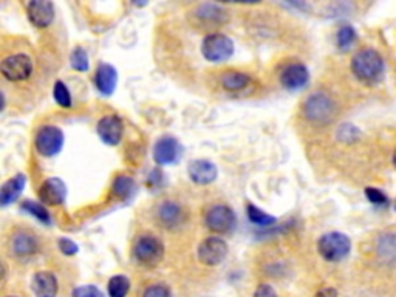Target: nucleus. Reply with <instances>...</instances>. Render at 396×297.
<instances>
[{"instance_id": "f257e3e1", "label": "nucleus", "mask_w": 396, "mask_h": 297, "mask_svg": "<svg viewBox=\"0 0 396 297\" xmlns=\"http://www.w3.org/2000/svg\"><path fill=\"white\" fill-rule=\"evenodd\" d=\"M187 21L198 31H212L223 27L229 21V11L216 2H203L187 12Z\"/></svg>"}, {"instance_id": "f03ea898", "label": "nucleus", "mask_w": 396, "mask_h": 297, "mask_svg": "<svg viewBox=\"0 0 396 297\" xmlns=\"http://www.w3.org/2000/svg\"><path fill=\"white\" fill-rule=\"evenodd\" d=\"M336 102L326 92H314L302 104L303 118L314 126H327L336 118Z\"/></svg>"}, {"instance_id": "7ed1b4c3", "label": "nucleus", "mask_w": 396, "mask_h": 297, "mask_svg": "<svg viewBox=\"0 0 396 297\" xmlns=\"http://www.w3.org/2000/svg\"><path fill=\"white\" fill-rule=\"evenodd\" d=\"M352 72L364 82H373L381 77L382 72H384V62H382V57L378 51L364 48L353 56Z\"/></svg>"}, {"instance_id": "20e7f679", "label": "nucleus", "mask_w": 396, "mask_h": 297, "mask_svg": "<svg viewBox=\"0 0 396 297\" xmlns=\"http://www.w3.org/2000/svg\"><path fill=\"white\" fill-rule=\"evenodd\" d=\"M132 254L133 259L142 267L153 268L163 260L164 247L160 238L153 234H141L133 243Z\"/></svg>"}, {"instance_id": "39448f33", "label": "nucleus", "mask_w": 396, "mask_h": 297, "mask_svg": "<svg viewBox=\"0 0 396 297\" xmlns=\"http://www.w3.org/2000/svg\"><path fill=\"white\" fill-rule=\"evenodd\" d=\"M352 249L350 238L342 232H328L317 242V251L327 262H341L346 259Z\"/></svg>"}, {"instance_id": "423d86ee", "label": "nucleus", "mask_w": 396, "mask_h": 297, "mask_svg": "<svg viewBox=\"0 0 396 297\" xmlns=\"http://www.w3.org/2000/svg\"><path fill=\"white\" fill-rule=\"evenodd\" d=\"M201 53H203L205 59L209 62H225L234 55V42L226 35L209 33L201 44Z\"/></svg>"}, {"instance_id": "0eeeda50", "label": "nucleus", "mask_w": 396, "mask_h": 297, "mask_svg": "<svg viewBox=\"0 0 396 297\" xmlns=\"http://www.w3.org/2000/svg\"><path fill=\"white\" fill-rule=\"evenodd\" d=\"M0 72L11 82H23L33 73V61L23 53L6 56L0 64Z\"/></svg>"}, {"instance_id": "6e6552de", "label": "nucleus", "mask_w": 396, "mask_h": 297, "mask_svg": "<svg viewBox=\"0 0 396 297\" xmlns=\"http://www.w3.org/2000/svg\"><path fill=\"white\" fill-rule=\"evenodd\" d=\"M205 224L214 234H228L236 226V214L226 204H214L205 214Z\"/></svg>"}, {"instance_id": "1a4fd4ad", "label": "nucleus", "mask_w": 396, "mask_h": 297, "mask_svg": "<svg viewBox=\"0 0 396 297\" xmlns=\"http://www.w3.org/2000/svg\"><path fill=\"white\" fill-rule=\"evenodd\" d=\"M36 151L42 157H55L61 152L64 146V133L59 127L56 126H44L37 131L35 138Z\"/></svg>"}, {"instance_id": "9d476101", "label": "nucleus", "mask_w": 396, "mask_h": 297, "mask_svg": "<svg viewBox=\"0 0 396 297\" xmlns=\"http://www.w3.org/2000/svg\"><path fill=\"white\" fill-rule=\"evenodd\" d=\"M155 220L169 231L178 229L186 222V211L180 203L172 202V200H164L155 209Z\"/></svg>"}, {"instance_id": "9b49d317", "label": "nucleus", "mask_w": 396, "mask_h": 297, "mask_svg": "<svg viewBox=\"0 0 396 297\" xmlns=\"http://www.w3.org/2000/svg\"><path fill=\"white\" fill-rule=\"evenodd\" d=\"M198 260L206 267H217L228 256V243L220 237H207L198 247Z\"/></svg>"}, {"instance_id": "f8f14e48", "label": "nucleus", "mask_w": 396, "mask_h": 297, "mask_svg": "<svg viewBox=\"0 0 396 297\" xmlns=\"http://www.w3.org/2000/svg\"><path fill=\"white\" fill-rule=\"evenodd\" d=\"M39 238L30 229H16L10 237V251L19 259H27L39 253Z\"/></svg>"}, {"instance_id": "ddd939ff", "label": "nucleus", "mask_w": 396, "mask_h": 297, "mask_svg": "<svg viewBox=\"0 0 396 297\" xmlns=\"http://www.w3.org/2000/svg\"><path fill=\"white\" fill-rule=\"evenodd\" d=\"M279 79H281L282 87L290 90V92H294V90L307 86L310 81V72L302 62H290L288 66L282 68Z\"/></svg>"}, {"instance_id": "4468645a", "label": "nucleus", "mask_w": 396, "mask_h": 297, "mask_svg": "<svg viewBox=\"0 0 396 297\" xmlns=\"http://www.w3.org/2000/svg\"><path fill=\"white\" fill-rule=\"evenodd\" d=\"M37 195L44 204L61 206L66 202L67 186L61 178H48L39 187Z\"/></svg>"}, {"instance_id": "2eb2a0df", "label": "nucleus", "mask_w": 396, "mask_h": 297, "mask_svg": "<svg viewBox=\"0 0 396 297\" xmlns=\"http://www.w3.org/2000/svg\"><path fill=\"white\" fill-rule=\"evenodd\" d=\"M122 121L120 116L116 115H107L102 116L96 126V132H98L100 138L109 146H118L122 140Z\"/></svg>"}, {"instance_id": "dca6fc26", "label": "nucleus", "mask_w": 396, "mask_h": 297, "mask_svg": "<svg viewBox=\"0 0 396 297\" xmlns=\"http://www.w3.org/2000/svg\"><path fill=\"white\" fill-rule=\"evenodd\" d=\"M27 15L36 28H47L55 21V5L47 0H33L27 3Z\"/></svg>"}, {"instance_id": "f3484780", "label": "nucleus", "mask_w": 396, "mask_h": 297, "mask_svg": "<svg viewBox=\"0 0 396 297\" xmlns=\"http://www.w3.org/2000/svg\"><path fill=\"white\" fill-rule=\"evenodd\" d=\"M181 146L173 137H161L153 148V160L158 164H172L180 158Z\"/></svg>"}, {"instance_id": "a211bd4d", "label": "nucleus", "mask_w": 396, "mask_h": 297, "mask_svg": "<svg viewBox=\"0 0 396 297\" xmlns=\"http://www.w3.org/2000/svg\"><path fill=\"white\" fill-rule=\"evenodd\" d=\"M187 172L192 182L200 186L211 184L218 173L217 166L209 160H194L187 167Z\"/></svg>"}, {"instance_id": "6ab92c4d", "label": "nucleus", "mask_w": 396, "mask_h": 297, "mask_svg": "<svg viewBox=\"0 0 396 297\" xmlns=\"http://www.w3.org/2000/svg\"><path fill=\"white\" fill-rule=\"evenodd\" d=\"M116 84H118V72H116V68L106 62L100 64L95 73V86L98 88V92L104 96H110L115 92Z\"/></svg>"}, {"instance_id": "aec40b11", "label": "nucleus", "mask_w": 396, "mask_h": 297, "mask_svg": "<svg viewBox=\"0 0 396 297\" xmlns=\"http://www.w3.org/2000/svg\"><path fill=\"white\" fill-rule=\"evenodd\" d=\"M31 288L36 297H56L57 294V279L50 271H39L35 274Z\"/></svg>"}, {"instance_id": "412c9836", "label": "nucleus", "mask_w": 396, "mask_h": 297, "mask_svg": "<svg viewBox=\"0 0 396 297\" xmlns=\"http://www.w3.org/2000/svg\"><path fill=\"white\" fill-rule=\"evenodd\" d=\"M25 183H27V178H25L23 173H17L16 177L10 178L8 182H5L2 186V191H0V203H2V206H8L10 203L15 202V200L22 193Z\"/></svg>"}, {"instance_id": "4be33fe9", "label": "nucleus", "mask_w": 396, "mask_h": 297, "mask_svg": "<svg viewBox=\"0 0 396 297\" xmlns=\"http://www.w3.org/2000/svg\"><path fill=\"white\" fill-rule=\"evenodd\" d=\"M249 82L251 77L248 73L236 72V70H228V72H225L220 76V84H222V87L228 90V92H240V90L248 87Z\"/></svg>"}, {"instance_id": "5701e85b", "label": "nucleus", "mask_w": 396, "mask_h": 297, "mask_svg": "<svg viewBox=\"0 0 396 297\" xmlns=\"http://www.w3.org/2000/svg\"><path fill=\"white\" fill-rule=\"evenodd\" d=\"M246 215H248L249 222L252 224L262 226V228H268V226H272L277 222L276 217L266 214V212H263L262 209H258L257 206H254L252 203L246 206Z\"/></svg>"}, {"instance_id": "b1692460", "label": "nucleus", "mask_w": 396, "mask_h": 297, "mask_svg": "<svg viewBox=\"0 0 396 297\" xmlns=\"http://www.w3.org/2000/svg\"><path fill=\"white\" fill-rule=\"evenodd\" d=\"M135 191V182L127 175H120L115 178L113 186H112V193L115 197H118L121 200L129 198Z\"/></svg>"}, {"instance_id": "393cba45", "label": "nucleus", "mask_w": 396, "mask_h": 297, "mask_svg": "<svg viewBox=\"0 0 396 297\" xmlns=\"http://www.w3.org/2000/svg\"><path fill=\"white\" fill-rule=\"evenodd\" d=\"M107 288L110 297H126L131 289V280L126 276H115L109 280Z\"/></svg>"}, {"instance_id": "a878e982", "label": "nucleus", "mask_w": 396, "mask_h": 297, "mask_svg": "<svg viewBox=\"0 0 396 297\" xmlns=\"http://www.w3.org/2000/svg\"><path fill=\"white\" fill-rule=\"evenodd\" d=\"M356 41V31L352 25H342V27L337 30L336 35V45L337 48L342 51H347Z\"/></svg>"}, {"instance_id": "bb28decb", "label": "nucleus", "mask_w": 396, "mask_h": 297, "mask_svg": "<svg viewBox=\"0 0 396 297\" xmlns=\"http://www.w3.org/2000/svg\"><path fill=\"white\" fill-rule=\"evenodd\" d=\"M22 209L27 211L28 214H31L35 218H37V220L42 222L44 224H50L51 223L50 212L45 209L41 203L31 202V200H25V202L22 203Z\"/></svg>"}, {"instance_id": "cd10ccee", "label": "nucleus", "mask_w": 396, "mask_h": 297, "mask_svg": "<svg viewBox=\"0 0 396 297\" xmlns=\"http://www.w3.org/2000/svg\"><path fill=\"white\" fill-rule=\"evenodd\" d=\"M378 251L386 260H396V234H387L381 237Z\"/></svg>"}, {"instance_id": "c85d7f7f", "label": "nucleus", "mask_w": 396, "mask_h": 297, "mask_svg": "<svg viewBox=\"0 0 396 297\" xmlns=\"http://www.w3.org/2000/svg\"><path fill=\"white\" fill-rule=\"evenodd\" d=\"M70 66L71 68H75L76 72H87L90 67L87 51L82 47H76L70 55Z\"/></svg>"}, {"instance_id": "c756f323", "label": "nucleus", "mask_w": 396, "mask_h": 297, "mask_svg": "<svg viewBox=\"0 0 396 297\" xmlns=\"http://www.w3.org/2000/svg\"><path fill=\"white\" fill-rule=\"evenodd\" d=\"M53 96H55V101L64 108H68L71 107V95H70V90L68 87L64 84L62 81H57L55 84V88H53Z\"/></svg>"}, {"instance_id": "7c9ffc66", "label": "nucleus", "mask_w": 396, "mask_h": 297, "mask_svg": "<svg viewBox=\"0 0 396 297\" xmlns=\"http://www.w3.org/2000/svg\"><path fill=\"white\" fill-rule=\"evenodd\" d=\"M71 297H104L100 288H96L93 285H84V287H77L73 289L71 293Z\"/></svg>"}, {"instance_id": "2f4dec72", "label": "nucleus", "mask_w": 396, "mask_h": 297, "mask_svg": "<svg viewBox=\"0 0 396 297\" xmlns=\"http://www.w3.org/2000/svg\"><path fill=\"white\" fill-rule=\"evenodd\" d=\"M142 297H171V289H169L166 285H161V283H157V285L149 287Z\"/></svg>"}, {"instance_id": "473e14b6", "label": "nucleus", "mask_w": 396, "mask_h": 297, "mask_svg": "<svg viewBox=\"0 0 396 297\" xmlns=\"http://www.w3.org/2000/svg\"><path fill=\"white\" fill-rule=\"evenodd\" d=\"M57 245H59L61 253L66 256H75L77 253V249H79L77 248V245L73 240H70V238H59Z\"/></svg>"}, {"instance_id": "72a5a7b5", "label": "nucleus", "mask_w": 396, "mask_h": 297, "mask_svg": "<svg viewBox=\"0 0 396 297\" xmlns=\"http://www.w3.org/2000/svg\"><path fill=\"white\" fill-rule=\"evenodd\" d=\"M366 195L368 197L370 202L375 203V204L381 206V204H387L388 203L387 197L378 189H372V187H368V189H366Z\"/></svg>"}, {"instance_id": "f704fd0d", "label": "nucleus", "mask_w": 396, "mask_h": 297, "mask_svg": "<svg viewBox=\"0 0 396 297\" xmlns=\"http://www.w3.org/2000/svg\"><path fill=\"white\" fill-rule=\"evenodd\" d=\"M254 297H277V293L274 288L268 285V283H261L256 289Z\"/></svg>"}, {"instance_id": "c9c22d12", "label": "nucleus", "mask_w": 396, "mask_h": 297, "mask_svg": "<svg viewBox=\"0 0 396 297\" xmlns=\"http://www.w3.org/2000/svg\"><path fill=\"white\" fill-rule=\"evenodd\" d=\"M314 297H337V291L334 288H322L321 291H317Z\"/></svg>"}, {"instance_id": "e433bc0d", "label": "nucleus", "mask_w": 396, "mask_h": 297, "mask_svg": "<svg viewBox=\"0 0 396 297\" xmlns=\"http://www.w3.org/2000/svg\"><path fill=\"white\" fill-rule=\"evenodd\" d=\"M393 164L396 167V148H395V153H393Z\"/></svg>"}, {"instance_id": "4c0bfd02", "label": "nucleus", "mask_w": 396, "mask_h": 297, "mask_svg": "<svg viewBox=\"0 0 396 297\" xmlns=\"http://www.w3.org/2000/svg\"><path fill=\"white\" fill-rule=\"evenodd\" d=\"M8 297H19V296H8Z\"/></svg>"}]
</instances>
